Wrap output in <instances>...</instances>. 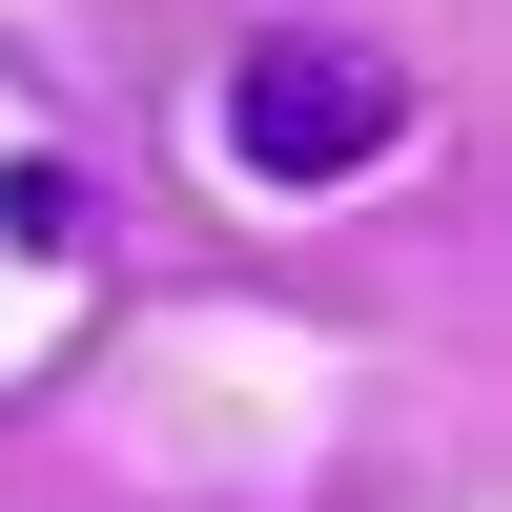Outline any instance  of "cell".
Returning <instances> with one entry per match:
<instances>
[{"instance_id": "7a4b0ae2", "label": "cell", "mask_w": 512, "mask_h": 512, "mask_svg": "<svg viewBox=\"0 0 512 512\" xmlns=\"http://www.w3.org/2000/svg\"><path fill=\"white\" fill-rule=\"evenodd\" d=\"M82 226H103V205H82L62 164H0V246H21V267H82Z\"/></svg>"}, {"instance_id": "6da1fadb", "label": "cell", "mask_w": 512, "mask_h": 512, "mask_svg": "<svg viewBox=\"0 0 512 512\" xmlns=\"http://www.w3.org/2000/svg\"><path fill=\"white\" fill-rule=\"evenodd\" d=\"M205 123H226L246 185H349V164L410 144V82L369 62V41H308V21H287V41H246V62H226V103H205Z\"/></svg>"}]
</instances>
